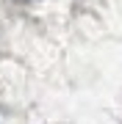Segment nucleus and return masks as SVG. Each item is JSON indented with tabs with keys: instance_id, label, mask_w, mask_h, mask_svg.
<instances>
[{
	"instance_id": "f257e3e1",
	"label": "nucleus",
	"mask_w": 122,
	"mask_h": 124,
	"mask_svg": "<svg viewBox=\"0 0 122 124\" xmlns=\"http://www.w3.org/2000/svg\"><path fill=\"white\" fill-rule=\"evenodd\" d=\"M19 3H28V0H19Z\"/></svg>"
}]
</instances>
